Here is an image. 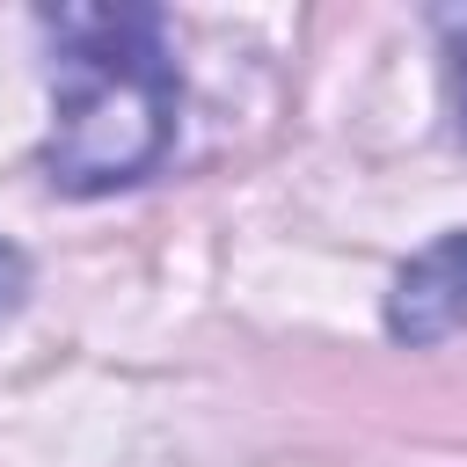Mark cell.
<instances>
[{"instance_id":"obj_1","label":"cell","mask_w":467,"mask_h":467,"mask_svg":"<svg viewBox=\"0 0 467 467\" xmlns=\"http://www.w3.org/2000/svg\"><path fill=\"white\" fill-rule=\"evenodd\" d=\"M51 139L44 175L66 197L146 182L175 146L182 73L153 7H51Z\"/></svg>"},{"instance_id":"obj_2","label":"cell","mask_w":467,"mask_h":467,"mask_svg":"<svg viewBox=\"0 0 467 467\" xmlns=\"http://www.w3.org/2000/svg\"><path fill=\"white\" fill-rule=\"evenodd\" d=\"M467 328V234H438L387 292V336L431 350Z\"/></svg>"},{"instance_id":"obj_4","label":"cell","mask_w":467,"mask_h":467,"mask_svg":"<svg viewBox=\"0 0 467 467\" xmlns=\"http://www.w3.org/2000/svg\"><path fill=\"white\" fill-rule=\"evenodd\" d=\"M22 292H29V263H22V255H15L7 241H0V314H7V306H15Z\"/></svg>"},{"instance_id":"obj_3","label":"cell","mask_w":467,"mask_h":467,"mask_svg":"<svg viewBox=\"0 0 467 467\" xmlns=\"http://www.w3.org/2000/svg\"><path fill=\"white\" fill-rule=\"evenodd\" d=\"M438 36L452 58V102H460V131H467V7H438Z\"/></svg>"}]
</instances>
